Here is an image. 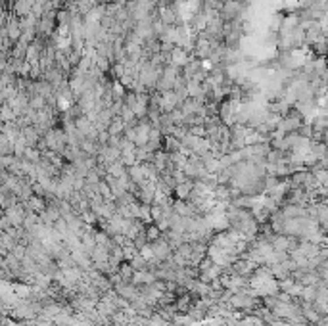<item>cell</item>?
Instances as JSON below:
<instances>
[{
	"mask_svg": "<svg viewBox=\"0 0 328 326\" xmlns=\"http://www.w3.org/2000/svg\"><path fill=\"white\" fill-rule=\"evenodd\" d=\"M4 31H6V37H8V40H20V37H21L20 21H16V19L6 21V23H4Z\"/></svg>",
	"mask_w": 328,
	"mask_h": 326,
	"instance_id": "obj_1",
	"label": "cell"
}]
</instances>
